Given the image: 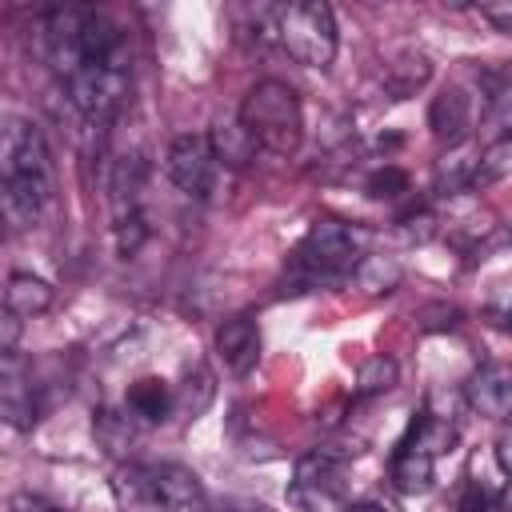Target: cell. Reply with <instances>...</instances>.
I'll return each instance as SVG.
<instances>
[{
  "label": "cell",
  "mask_w": 512,
  "mask_h": 512,
  "mask_svg": "<svg viewBox=\"0 0 512 512\" xmlns=\"http://www.w3.org/2000/svg\"><path fill=\"white\" fill-rule=\"evenodd\" d=\"M0 168H4V216L12 228H28L52 192V164L48 144L36 124L12 116L0 140Z\"/></svg>",
  "instance_id": "1"
},
{
  "label": "cell",
  "mask_w": 512,
  "mask_h": 512,
  "mask_svg": "<svg viewBox=\"0 0 512 512\" xmlns=\"http://www.w3.org/2000/svg\"><path fill=\"white\" fill-rule=\"evenodd\" d=\"M240 124L256 140V148L272 156H292L304 140V108L296 88L284 80H256L240 100Z\"/></svg>",
  "instance_id": "2"
},
{
  "label": "cell",
  "mask_w": 512,
  "mask_h": 512,
  "mask_svg": "<svg viewBox=\"0 0 512 512\" xmlns=\"http://www.w3.org/2000/svg\"><path fill=\"white\" fill-rule=\"evenodd\" d=\"M268 36L304 68H328L336 60V16L324 0H292L264 12Z\"/></svg>",
  "instance_id": "3"
},
{
  "label": "cell",
  "mask_w": 512,
  "mask_h": 512,
  "mask_svg": "<svg viewBox=\"0 0 512 512\" xmlns=\"http://www.w3.org/2000/svg\"><path fill=\"white\" fill-rule=\"evenodd\" d=\"M296 268L308 276V280H336V276H348L360 268V236L356 228H348L344 220H316L304 240L296 244Z\"/></svg>",
  "instance_id": "4"
},
{
  "label": "cell",
  "mask_w": 512,
  "mask_h": 512,
  "mask_svg": "<svg viewBox=\"0 0 512 512\" xmlns=\"http://www.w3.org/2000/svg\"><path fill=\"white\" fill-rule=\"evenodd\" d=\"M288 500L300 512H344L348 500V476H344V460L328 448H312L296 460L292 472V488Z\"/></svg>",
  "instance_id": "5"
},
{
  "label": "cell",
  "mask_w": 512,
  "mask_h": 512,
  "mask_svg": "<svg viewBox=\"0 0 512 512\" xmlns=\"http://www.w3.org/2000/svg\"><path fill=\"white\" fill-rule=\"evenodd\" d=\"M64 84H68V100H72V108H76L84 120H92V124H108V120L120 112L124 96H128V68L84 64V68H76Z\"/></svg>",
  "instance_id": "6"
},
{
  "label": "cell",
  "mask_w": 512,
  "mask_h": 512,
  "mask_svg": "<svg viewBox=\"0 0 512 512\" xmlns=\"http://www.w3.org/2000/svg\"><path fill=\"white\" fill-rule=\"evenodd\" d=\"M164 168H168V176H172V184H176L180 192H188V196H208L220 160H216L208 136H200V132H180V136L168 144Z\"/></svg>",
  "instance_id": "7"
},
{
  "label": "cell",
  "mask_w": 512,
  "mask_h": 512,
  "mask_svg": "<svg viewBox=\"0 0 512 512\" xmlns=\"http://www.w3.org/2000/svg\"><path fill=\"white\" fill-rule=\"evenodd\" d=\"M464 400L484 420H512V364L488 360L464 380Z\"/></svg>",
  "instance_id": "8"
},
{
  "label": "cell",
  "mask_w": 512,
  "mask_h": 512,
  "mask_svg": "<svg viewBox=\"0 0 512 512\" xmlns=\"http://www.w3.org/2000/svg\"><path fill=\"white\" fill-rule=\"evenodd\" d=\"M428 128L444 148H460L476 128V104L460 84H448L428 104Z\"/></svg>",
  "instance_id": "9"
},
{
  "label": "cell",
  "mask_w": 512,
  "mask_h": 512,
  "mask_svg": "<svg viewBox=\"0 0 512 512\" xmlns=\"http://www.w3.org/2000/svg\"><path fill=\"white\" fill-rule=\"evenodd\" d=\"M0 412H4V420H8L16 432L32 428L36 416H40L36 388H32V376L24 372L20 352H4V356H0Z\"/></svg>",
  "instance_id": "10"
},
{
  "label": "cell",
  "mask_w": 512,
  "mask_h": 512,
  "mask_svg": "<svg viewBox=\"0 0 512 512\" xmlns=\"http://www.w3.org/2000/svg\"><path fill=\"white\" fill-rule=\"evenodd\" d=\"M480 96H484V108H480L484 140L488 144L512 140V72L504 68L480 72Z\"/></svg>",
  "instance_id": "11"
},
{
  "label": "cell",
  "mask_w": 512,
  "mask_h": 512,
  "mask_svg": "<svg viewBox=\"0 0 512 512\" xmlns=\"http://www.w3.org/2000/svg\"><path fill=\"white\" fill-rule=\"evenodd\" d=\"M152 468V484H156V500L160 512H200L204 508V484L192 468L184 464H148Z\"/></svg>",
  "instance_id": "12"
},
{
  "label": "cell",
  "mask_w": 512,
  "mask_h": 512,
  "mask_svg": "<svg viewBox=\"0 0 512 512\" xmlns=\"http://www.w3.org/2000/svg\"><path fill=\"white\" fill-rule=\"evenodd\" d=\"M216 352L224 360L228 372L236 376H248L260 360V328L252 316H228L220 328H216Z\"/></svg>",
  "instance_id": "13"
},
{
  "label": "cell",
  "mask_w": 512,
  "mask_h": 512,
  "mask_svg": "<svg viewBox=\"0 0 512 512\" xmlns=\"http://www.w3.org/2000/svg\"><path fill=\"white\" fill-rule=\"evenodd\" d=\"M112 496H116L120 512H160L148 464H120L112 472Z\"/></svg>",
  "instance_id": "14"
},
{
  "label": "cell",
  "mask_w": 512,
  "mask_h": 512,
  "mask_svg": "<svg viewBox=\"0 0 512 512\" xmlns=\"http://www.w3.org/2000/svg\"><path fill=\"white\" fill-rule=\"evenodd\" d=\"M52 308V284L32 276V272H16L8 276V288H4V312L20 316V320H32L40 312Z\"/></svg>",
  "instance_id": "15"
},
{
  "label": "cell",
  "mask_w": 512,
  "mask_h": 512,
  "mask_svg": "<svg viewBox=\"0 0 512 512\" xmlns=\"http://www.w3.org/2000/svg\"><path fill=\"white\" fill-rule=\"evenodd\" d=\"M400 444L404 448H416V452H428L432 460H440L444 452L456 448V424L444 420V416H436V412H420Z\"/></svg>",
  "instance_id": "16"
},
{
  "label": "cell",
  "mask_w": 512,
  "mask_h": 512,
  "mask_svg": "<svg viewBox=\"0 0 512 512\" xmlns=\"http://www.w3.org/2000/svg\"><path fill=\"white\" fill-rule=\"evenodd\" d=\"M392 484H396V492H404V496H416V492H428L432 488V480H436V460L428 456V452H416V448H396L392 452Z\"/></svg>",
  "instance_id": "17"
},
{
  "label": "cell",
  "mask_w": 512,
  "mask_h": 512,
  "mask_svg": "<svg viewBox=\"0 0 512 512\" xmlns=\"http://www.w3.org/2000/svg\"><path fill=\"white\" fill-rule=\"evenodd\" d=\"M208 144H212L216 160L228 164V168H244V164L256 156V140H252L248 128L240 124V116H232V120H216L212 132H208Z\"/></svg>",
  "instance_id": "18"
},
{
  "label": "cell",
  "mask_w": 512,
  "mask_h": 512,
  "mask_svg": "<svg viewBox=\"0 0 512 512\" xmlns=\"http://www.w3.org/2000/svg\"><path fill=\"white\" fill-rule=\"evenodd\" d=\"M428 76H432L428 56L416 52V48H404V52L384 68V88L392 92V100H408L416 88L428 84Z\"/></svg>",
  "instance_id": "19"
},
{
  "label": "cell",
  "mask_w": 512,
  "mask_h": 512,
  "mask_svg": "<svg viewBox=\"0 0 512 512\" xmlns=\"http://www.w3.org/2000/svg\"><path fill=\"white\" fill-rule=\"evenodd\" d=\"M128 412L144 424H160L168 412H172V388L156 376H140L132 388H128Z\"/></svg>",
  "instance_id": "20"
},
{
  "label": "cell",
  "mask_w": 512,
  "mask_h": 512,
  "mask_svg": "<svg viewBox=\"0 0 512 512\" xmlns=\"http://www.w3.org/2000/svg\"><path fill=\"white\" fill-rule=\"evenodd\" d=\"M212 396H216V384H212V372L204 368V364H196L192 372H184V380L172 388V412H180V416H200L208 404H212Z\"/></svg>",
  "instance_id": "21"
},
{
  "label": "cell",
  "mask_w": 512,
  "mask_h": 512,
  "mask_svg": "<svg viewBox=\"0 0 512 512\" xmlns=\"http://www.w3.org/2000/svg\"><path fill=\"white\" fill-rule=\"evenodd\" d=\"M396 376H400V368H396L392 356H372L356 372V396H380L396 384Z\"/></svg>",
  "instance_id": "22"
},
{
  "label": "cell",
  "mask_w": 512,
  "mask_h": 512,
  "mask_svg": "<svg viewBox=\"0 0 512 512\" xmlns=\"http://www.w3.org/2000/svg\"><path fill=\"white\" fill-rule=\"evenodd\" d=\"M96 436L108 452H128L136 444V424L132 416H120V412H100L96 416Z\"/></svg>",
  "instance_id": "23"
},
{
  "label": "cell",
  "mask_w": 512,
  "mask_h": 512,
  "mask_svg": "<svg viewBox=\"0 0 512 512\" xmlns=\"http://www.w3.org/2000/svg\"><path fill=\"white\" fill-rule=\"evenodd\" d=\"M356 276H360V284L368 292H392L396 280H400V268L392 260H384V256H364L360 268H356Z\"/></svg>",
  "instance_id": "24"
},
{
  "label": "cell",
  "mask_w": 512,
  "mask_h": 512,
  "mask_svg": "<svg viewBox=\"0 0 512 512\" xmlns=\"http://www.w3.org/2000/svg\"><path fill=\"white\" fill-rule=\"evenodd\" d=\"M144 236H148L144 212H124V216H116V248H120V256H136L140 244H144Z\"/></svg>",
  "instance_id": "25"
},
{
  "label": "cell",
  "mask_w": 512,
  "mask_h": 512,
  "mask_svg": "<svg viewBox=\"0 0 512 512\" xmlns=\"http://www.w3.org/2000/svg\"><path fill=\"white\" fill-rule=\"evenodd\" d=\"M368 196H376V200H384V196H400V192H408V172L404 168H396V164H384V168H376L372 176H368Z\"/></svg>",
  "instance_id": "26"
},
{
  "label": "cell",
  "mask_w": 512,
  "mask_h": 512,
  "mask_svg": "<svg viewBox=\"0 0 512 512\" xmlns=\"http://www.w3.org/2000/svg\"><path fill=\"white\" fill-rule=\"evenodd\" d=\"M460 512H500V500H496L488 488L472 484V488L464 492V500H460Z\"/></svg>",
  "instance_id": "27"
},
{
  "label": "cell",
  "mask_w": 512,
  "mask_h": 512,
  "mask_svg": "<svg viewBox=\"0 0 512 512\" xmlns=\"http://www.w3.org/2000/svg\"><path fill=\"white\" fill-rule=\"evenodd\" d=\"M4 512H60V508L48 504V500H40V496H32V492H16Z\"/></svg>",
  "instance_id": "28"
},
{
  "label": "cell",
  "mask_w": 512,
  "mask_h": 512,
  "mask_svg": "<svg viewBox=\"0 0 512 512\" xmlns=\"http://www.w3.org/2000/svg\"><path fill=\"white\" fill-rule=\"evenodd\" d=\"M492 24H500L504 32H512V4H488V8H480Z\"/></svg>",
  "instance_id": "29"
},
{
  "label": "cell",
  "mask_w": 512,
  "mask_h": 512,
  "mask_svg": "<svg viewBox=\"0 0 512 512\" xmlns=\"http://www.w3.org/2000/svg\"><path fill=\"white\" fill-rule=\"evenodd\" d=\"M212 512H272L268 504H256V500H220Z\"/></svg>",
  "instance_id": "30"
},
{
  "label": "cell",
  "mask_w": 512,
  "mask_h": 512,
  "mask_svg": "<svg viewBox=\"0 0 512 512\" xmlns=\"http://www.w3.org/2000/svg\"><path fill=\"white\" fill-rule=\"evenodd\" d=\"M344 512H384V504H376V500H352Z\"/></svg>",
  "instance_id": "31"
},
{
  "label": "cell",
  "mask_w": 512,
  "mask_h": 512,
  "mask_svg": "<svg viewBox=\"0 0 512 512\" xmlns=\"http://www.w3.org/2000/svg\"><path fill=\"white\" fill-rule=\"evenodd\" d=\"M500 464L512 472V436H504V440H500Z\"/></svg>",
  "instance_id": "32"
},
{
  "label": "cell",
  "mask_w": 512,
  "mask_h": 512,
  "mask_svg": "<svg viewBox=\"0 0 512 512\" xmlns=\"http://www.w3.org/2000/svg\"><path fill=\"white\" fill-rule=\"evenodd\" d=\"M496 500H500V512H512V480L500 488V496H496Z\"/></svg>",
  "instance_id": "33"
}]
</instances>
